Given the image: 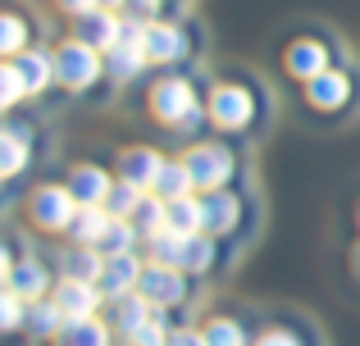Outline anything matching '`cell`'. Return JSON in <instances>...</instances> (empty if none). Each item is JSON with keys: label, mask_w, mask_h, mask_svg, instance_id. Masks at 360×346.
Returning a JSON list of instances; mask_svg holds the SVG:
<instances>
[{"label": "cell", "mask_w": 360, "mask_h": 346, "mask_svg": "<svg viewBox=\"0 0 360 346\" xmlns=\"http://www.w3.org/2000/svg\"><path fill=\"white\" fill-rule=\"evenodd\" d=\"M110 338H115V328H110L105 314H87V319H69L64 324L55 346H115Z\"/></svg>", "instance_id": "cell-22"}, {"label": "cell", "mask_w": 360, "mask_h": 346, "mask_svg": "<svg viewBox=\"0 0 360 346\" xmlns=\"http://www.w3.org/2000/svg\"><path fill=\"white\" fill-rule=\"evenodd\" d=\"M201 205H205V232L210 237H219V241H233L238 237V228H242V219H246V196L238 192V187H224V192H205L201 196Z\"/></svg>", "instance_id": "cell-12"}, {"label": "cell", "mask_w": 360, "mask_h": 346, "mask_svg": "<svg viewBox=\"0 0 360 346\" xmlns=\"http://www.w3.org/2000/svg\"><path fill=\"white\" fill-rule=\"evenodd\" d=\"M141 201H146V192L119 178V182H115V192H110V214H115V219H132V214L141 210Z\"/></svg>", "instance_id": "cell-33"}, {"label": "cell", "mask_w": 360, "mask_h": 346, "mask_svg": "<svg viewBox=\"0 0 360 346\" xmlns=\"http://www.w3.org/2000/svg\"><path fill=\"white\" fill-rule=\"evenodd\" d=\"M55 5H60L69 18H82V14H91V9H101V0H55Z\"/></svg>", "instance_id": "cell-37"}, {"label": "cell", "mask_w": 360, "mask_h": 346, "mask_svg": "<svg viewBox=\"0 0 360 346\" xmlns=\"http://www.w3.org/2000/svg\"><path fill=\"white\" fill-rule=\"evenodd\" d=\"M301 105H306V114L315 119H342L356 109V73H347L342 64H333L328 73H319V78L301 82Z\"/></svg>", "instance_id": "cell-6"}, {"label": "cell", "mask_w": 360, "mask_h": 346, "mask_svg": "<svg viewBox=\"0 0 360 346\" xmlns=\"http://www.w3.org/2000/svg\"><path fill=\"white\" fill-rule=\"evenodd\" d=\"M32 133H41V128L23 124L18 114H9L5 128H0V178H5L9 201H14V192H18V182H23V173L37 169V142H32Z\"/></svg>", "instance_id": "cell-7"}, {"label": "cell", "mask_w": 360, "mask_h": 346, "mask_svg": "<svg viewBox=\"0 0 360 346\" xmlns=\"http://www.w3.org/2000/svg\"><path fill=\"white\" fill-rule=\"evenodd\" d=\"M260 105L264 91L246 73H219L205 87V119L219 137H255L251 128H260Z\"/></svg>", "instance_id": "cell-1"}, {"label": "cell", "mask_w": 360, "mask_h": 346, "mask_svg": "<svg viewBox=\"0 0 360 346\" xmlns=\"http://www.w3.org/2000/svg\"><path fill=\"white\" fill-rule=\"evenodd\" d=\"M155 196H165V201H183V196H196V178H192V169H187L183 155L165 160V169H160V182H155Z\"/></svg>", "instance_id": "cell-24"}, {"label": "cell", "mask_w": 360, "mask_h": 346, "mask_svg": "<svg viewBox=\"0 0 360 346\" xmlns=\"http://www.w3.org/2000/svg\"><path fill=\"white\" fill-rule=\"evenodd\" d=\"M169 333H174V328H169V319H165V314H155V319H150L146 328H137L128 342L132 346H169Z\"/></svg>", "instance_id": "cell-35"}, {"label": "cell", "mask_w": 360, "mask_h": 346, "mask_svg": "<svg viewBox=\"0 0 360 346\" xmlns=\"http://www.w3.org/2000/svg\"><path fill=\"white\" fill-rule=\"evenodd\" d=\"M183 160H187V169H192L196 192H201V196L233 187V182H238V173H242V155L233 151L229 137H205V142H192L183 151Z\"/></svg>", "instance_id": "cell-5"}, {"label": "cell", "mask_w": 360, "mask_h": 346, "mask_svg": "<svg viewBox=\"0 0 360 346\" xmlns=\"http://www.w3.org/2000/svg\"><path fill=\"white\" fill-rule=\"evenodd\" d=\"M51 301L64 310V319H87V314L105 310V292L101 283H82V278H60L51 292Z\"/></svg>", "instance_id": "cell-16"}, {"label": "cell", "mask_w": 360, "mask_h": 346, "mask_svg": "<svg viewBox=\"0 0 360 346\" xmlns=\"http://www.w3.org/2000/svg\"><path fill=\"white\" fill-rule=\"evenodd\" d=\"M356 223H360V205H356Z\"/></svg>", "instance_id": "cell-41"}, {"label": "cell", "mask_w": 360, "mask_h": 346, "mask_svg": "<svg viewBox=\"0 0 360 346\" xmlns=\"http://www.w3.org/2000/svg\"><path fill=\"white\" fill-rule=\"evenodd\" d=\"M155 314H165V310H155V301H150V296H141V292H128V296L105 301V319H110V328H115L123 342H128L137 328H146Z\"/></svg>", "instance_id": "cell-17"}, {"label": "cell", "mask_w": 360, "mask_h": 346, "mask_svg": "<svg viewBox=\"0 0 360 346\" xmlns=\"http://www.w3.org/2000/svg\"><path fill=\"white\" fill-rule=\"evenodd\" d=\"M146 114L174 137H196V128L210 124L205 119V91L187 73H174V69H165L146 87Z\"/></svg>", "instance_id": "cell-2"}, {"label": "cell", "mask_w": 360, "mask_h": 346, "mask_svg": "<svg viewBox=\"0 0 360 346\" xmlns=\"http://www.w3.org/2000/svg\"><path fill=\"white\" fill-rule=\"evenodd\" d=\"M251 346H306V342H301L297 319H292V324H264V328L251 338Z\"/></svg>", "instance_id": "cell-34"}, {"label": "cell", "mask_w": 360, "mask_h": 346, "mask_svg": "<svg viewBox=\"0 0 360 346\" xmlns=\"http://www.w3.org/2000/svg\"><path fill=\"white\" fill-rule=\"evenodd\" d=\"M169 228H178L183 237H196V232H205V205H201V192H196V196H183V201H169Z\"/></svg>", "instance_id": "cell-29"}, {"label": "cell", "mask_w": 360, "mask_h": 346, "mask_svg": "<svg viewBox=\"0 0 360 346\" xmlns=\"http://www.w3.org/2000/svg\"><path fill=\"white\" fill-rule=\"evenodd\" d=\"M141 269H146V255H141V251H132V255H105V274H101V292H105V301L137 292Z\"/></svg>", "instance_id": "cell-18"}, {"label": "cell", "mask_w": 360, "mask_h": 346, "mask_svg": "<svg viewBox=\"0 0 360 346\" xmlns=\"http://www.w3.org/2000/svg\"><path fill=\"white\" fill-rule=\"evenodd\" d=\"M141 46H146L150 69H178V64L192 55V36H187V23H174V18H146L141 23Z\"/></svg>", "instance_id": "cell-8"}, {"label": "cell", "mask_w": 360, "mask_h": 346, "mask_svg": "<svg viewBox=\"0 0 360 346\" xmlns=\"http://www.w3.org/2000/svg\"><path fill=\"white\" fill-rule=\"evenodd\" d=\"M18 69H23L27 78V91L32 96H46L51 87H60V78H55V51H41V46H27L23 55H14Z\"/></svg>", "instance_id": "cell-21"}, {"label": "cell", "mask_w": 360, "mask_h": 346, "mask_svg": "<svg viewBox=\"0 0 360 346\" xmlns=\"http://www.w3.org/2000/svg\"><path fill=\"white\" fill-rule=\"evenodd\" d=\"M201 333L210 346H251V328H246L238 314H210L201 324Z\"/></svg>", "instance_id": "cell-26"}, {"label": "cell", "mask_w": 360, "mask_h": 346, "mask_svg": "<svg viewBox=\"0 0 360 346\" xmlns=\"http://www.w3.org/2000/svg\"><path fill=\"white\" fill-rule=\"evenodd\" d=\"M169 346H210V342H205L201 328H183V324H178V328L169 333Z\"/></svg>", "instance_id": "cell-36"}, {"label": "cell", "mask_w": 360, "mask_h": 346, "mask_svg": "<svg viewBox=\"0 0 360 346\" xmlns=\"http://www.w3.org/2000/svg\"><path fill=\"white\" fill-rule=\"evenodd\" d=\"M123 32H128V18H123V9H91V14L73 18V36H82L87 46H96V51H115L123 41Z\"/></svg>", "instance_id": "cell-13"}, {"label": "cell", "mask_w": 360, "mask_h": 346, "mask_svg": "<svg viewBox=\"0 0 360 346\" xmlns=\"http://www.w3.org/2000/svg\"><path fill=\"white\" fill-rule=\"evenodd\" d=\"M219 237H210V232H196V237H187V251H183V265L192 278H210L214 269H219Z\"/></svg>", "instance_id": "cell-23"}, {"label": "cell", "mask_w": 360, "mask_h": 346, "mask_svg": "<svg viewBox=\"0 0 360 346\" xmlns=\"http://www.w3.org/2000/svg\"><path fill=\"white\" fill-rule=\"evenodd\" d=\"M64 182H69V192H73L78 205H110V192H115L119 173H110L105 164L82 160V164H73V169L64 173Z\"/></svg>", "instance_id": "cell-15"}, {"label": "cell", "mask_w": 360, "mask_h": 346, "mask_svg": "<svg viewBox=\"0 0 360 346\" xmlns=\"http://www.w3.org/2000/svg\"><path fill=\"white\" fill-rule=\"evenodd\" d=\"M132 5H137L141 18H160V5H165V0H132Z\"/></svg>", "instance_id": "cell-38"}, {"label": "cell", "mask_w": 360, "mask_h": 346, "mask_svg": "<svg viewBox=\"0 0 360 346\" xmlns=\"http://www.w3.org/2000/svg\"><path fill=\"white\" fill-rule=\"evenodd\" d=\"M78 210L82 205L73 201V192H69L64 178L60 182H37L32 192H27V201H23V219H27V228H32L37 237H69Z\"/></svg>", "instance_id": "cell-4"}, {"label": "cell", "mask_w": 360, "mask_h": 346, "mask_svg": "<svg viewBox=\"0 0 360 346\" xmlns=\"http://www.w3.org/2000/svg\"><path fill=\"white\" fill-rule=\"evenodd\" d=\"M183 251H187V237L178 228H160L146 237V246H141V255L155 260V265H183Z\"/></svg>", "instance_id": "cell-27"}, {"label": "cell", "mask_w": 360, "mask_h": 346, "mask_svg": "<svg viewBox=\"0 0 360 346\" xmlns=\"http://www.w3.org/2000/svg\"><path fill=\"white\" fill-rule=\"evenodd\" d=\"M60 278H82V283H101L105 274V251L96 246H78V241H64L60 246V260H55Z\"/></svg>", "instance_id": "cell-19"}, {"label": "cell", "mask_w": 360, "mask_h": 346, "mask_svg": "<svg viewBox=\"0 0 360 346\" xmlns=\"http://www.w3.org/2000/svg\"><path fill=\"white\" fill-rule=\"evenodd\" d=\"M64 324L69 319H64V310L51 301V296H46V301H32V310H27V338L32 342H55Z\"/></svg>", "instance_id": "cell-25"}, {"label": "cell", "mask_w": 360, "mask_h": 346, "mask_svg": "<svg viewBox=\"0 0 360 346\" xmlns=\"http://www.w3.org/2000/svg\"><path fill=\"white\" fill-rule=\"evenodd\" d=\"M27 310H32V305L18 292H9V287L0 292V328H5L9 342H18V333H27Z\"/></svg>", "instance_id": "cell-30"}, {"label": "cell", "mask_w": 360, "mask_h": 346, "mask_svg": "<svg viewBox=\"0 0 360 346\" xmlns=\"http://www.w3.org/2000/svg\"><path fill=\"white\" fill-rule=\"evenodd\" d=\"M110 228H115V214H110V205H82L64 241H78V246H96V251H101V246H105V237H110Z\"/></svg>", "instance_id": "cell-20"}, {"label": "cell", "mask_w": 360, "mask_h": 346, "mask_svg": "<svg viewBox=\"0 0 360 346\" xmlns=\"http://www.w3.org/2000/svg\"><path fill=\"white\" fill-rule=\"evenodd\" d=\"M165 160H169V155H160L155 146H123V151L115 155V173L123 178V182L141 187V192H155Z\"/></svg>", "instance_id": "cell-14"}, {"label": "cell", "mask_w": 360, "mask_h": 346, "mask_svg": "<svg viewBox=\"0 0 360 346\" xmlns=\"http://www.w3.org/2000/svg\"><path fill=\"white\" fill-rule=\"evenodd\" d=\"M23 100H32L27 78H23V69H18V60H5L0 64V109H5V114H18Z\"/></svg>", "instance_id": "cell-28"}, {"label": "cell", "mask_w": 360, "mask_h": 346, "mask_svg": "<svg viewBox=\"0 0 360 346\" xmlns=\"http://www.w3.org/2000/svg\"><path fill=\"white\" fill-rule=\"evenodd\" d=\"M328 69H333V51H328L324 36L301 32V36H292V41L283 46V73H288L292 82H310V78H319V73H328Z\"/></svg>", "instance_id": "cell-11"}, {"label": "cell", "mask_w": 360, "mask_h": 346, "mask_svg": "<svg viewBox=\"0 0 360 346\" xmlns=\"http://www.w3.org/2000/svg\"><path fill=\"white\" fill-rule=\"evenodd\" d=\"M0 283H5L9 292H18L27 305H32V301H46V296L55 292V283H60V269H51L41 255H37V251L23 246V255L14 260V269H9Z\"/></svg>", "instance_id": "cell-10"}, {"label": "cell", "mask_w": 360, "mask_h": 346, "mask_svg": "<svg viewBox=\"0 0 360 346\" xmlns=\"http://www.w3.org/2000/svg\"><path fill=\"white\" fill-rule=\"evenodd\" d=\"M192 283H196V278L187 274V269H178V265H155V260H146L137 292H141V296H150V301H155V310H183V305L192 301Z\"/></svg>", "instance_id": "cell-9"}, {"label": "cell", "mask_w": 360, "mask_h": 346, "mask_svg": "<svg viewBox=\"0 0 360 346\" xmlns=\"http://www.w3.org/2000/svg\"><path fill=\"white\" fill-rule=\"evenodd\" d=\"M132 223L141 228V237H150V232L169 228V201H165V196H155V192H146V201H141L137 214H132Z\"/></svg>", "instance_id": "cell-32"}, {"label": "cell", "mask_w": 360, "mask_h": 346, "mask_svg": "<svg viewBox=\"0 0 360 346\" xmlns=\"http://www.w3.org/2000/svg\"><path fill=\"white\" fill-rule=\"evenodd\" d=\"M27 18L18 14V9H9L5 18H0V55H5V60H14V55H23L27 51Z\"/></svg>", "instance_id": "cell-31"}, {"label": "cell", "mask_w": 360, "mask_h": 346, "mask_svg": "<svg viewBox=\"0 0 360 346\" xmlns=\"http://www.w3.org/2000/svg\"><path fill=\"white\" fill-rule=\"evenodd\" d=\"M55 78H60V91H69V96H91L96 87L110 82L105 51L87 46L82 36H64L55 46Z\"/></svg>", "instance_id": "cell-3"}, {"label": "cell", "mask_w": 360, "mask_h": 346, "mask_svg": "<svg viewBox=\"0 0 360 346\" xmlns=\"http://www.w3.org/2000/svg\"><path fill=\"white\" fill-rule=\"evenodd\" d=\"M123 346H132V342H123Z\"/></svg>", "instance_id": "cell-42"}, {"label": "cell", "mask_w": 360, "mask_h": 346, "mask_svg": "<svg viewBox=\"0 0 360 346\" xmlns=\"http://www.w3.org/2000/svg\"><path fill=\"white\" fill-rule=\"evenodd\" d=\"M105 9H123V5H132V0H101Z\"/></svg>", "instance_id": "cell-39"}, {"label": "cell", "mask_w": 360, "mask_h": 346, "mask_svg": "<svg viewBox=\"0 0 360 346\" xmlns=\"http://www.w3.org/2000/svg\"><path fill=\"white\" fill-rule=\"evenodd\" d=\"M352 265H356V274H360V241H356V251H352Z\"/></svg>", "instance_id": "cell-40"}]
</instances>
